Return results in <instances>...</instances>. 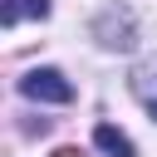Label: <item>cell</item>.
<instances>
[{
    "label": "cell",
    "instance_id": "obj_5",
    "mask_svg": "<svg viewBox=\"0 0 157 157\" xmlns=\"http://www.w3.org/2000/svg\"><path fill=\"white\" fill-rule=\"evenodd\" d=\"M93 142H98L108 157H137V152H132V142H128L113 123H98V128H93Z\"/></svg>",
    "mask_w": 157,
    "mask_h": 157
},
{
    "label": "cell",
    "instance_id": "obj_1",
    "mask_svg": "<svg viewBox=\"0 0 157 157\" xmlns=\"http://www.w3.org/2000/svg\"><path fill=\"white\" fill-rule=\"evenodd\" d=\"M20 93L34 98V103H74V83L59 69H29L20 78Z\"/></svg>",
    "mask_w": 157,
    "mask_h": 157
},
{
    "label": "cell",
    "instance_id": "obj_4",
    "mask_svg": "<svg viewBox=\"0 0 157 157\" xmlns=\"http://www.w3.org/2000/svg\"><path fill=\"white\" fill-rule=\"evenodd\" d=\"M132 93H137V103H142L147 113H157V59L132 69Z\"/></svg>",
    "mask_w": 157,
    "mask_h": 157
},
{
    "label": "cell",
    "instance_id": "obj_3",
    "mask_svg": "<svg viewBox=\"0 0 157 157\" xmlns=\"http://www.w3.org/2000/svg\"><path fill=\"white\" fill-rule=\"evenodd\" d=\"M20 20H49V0H0V25L15 29Z\"/></svg>",
    "mask_w": 157,
    "mask_h": 157
},
{
    "label": "cell",
    "instance_id": "obj_2",
    "mask_svg": "<svg viewBox=\"0 0 157 157\" xmlns=\"http://www.w3.org/2000/svg\"><path fill=\"white\" fill-rule=\"evenodd\" d=\"M93 34H98V44H108V49H132V15L118 10V5H108V10L93 20Z\"/></svg>",
    "mask_w": 157,
    "mask_h": 157
}]
</instances>
